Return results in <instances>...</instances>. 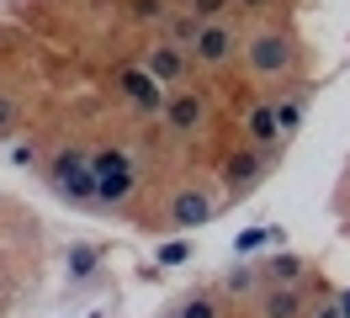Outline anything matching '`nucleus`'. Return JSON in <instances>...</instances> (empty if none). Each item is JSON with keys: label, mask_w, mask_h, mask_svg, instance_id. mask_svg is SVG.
<instances>
[{"label": "nucleus", "mask_w": 350, "mask_h": 318, "mask_svg": "<svg viewBox=\"0 0 350 318\" xmlns=\"http://www.w3.org/2000/svg\"><path fill=\"white\" fill-rule=\"evenodd\" d=\"M260 313L265 318H303L308 302H303V287H271L260 297Z\"/></svg>", "instance_id": "9b49d317"}, {"label": "nucleus", "mask_w": 350, "mask_h": 318, "mask_svg": "<svg viewBox=\"0 0 350 318\" xmlns=\"http://www.w3.org/2000/svg\"><path fill=\"white\" fill-rule=\"evenodd\" d=\"M186 244H165V250H159V265H180V260H186Z\"/></svg>", "instance_id": "aec40b11"}, {"label": "nucleus", "mask_w": 350, "mask_h": 318, "mask_svg": "<svg viewBox=\"0 0 350 318\" xmlns=\"http://www.w3.org/2000/svg\"><path fill=\"white\" fill-rule=\"evenodd\" d=\"M11 159H16V165H32L38 154H32V144H16V148H11Z\"/></svg>", "instance_id": "4be33fe9"}, {"label": "nucleus", "mask_w": 350, "mask_h": 318, "mask_svg": "<svg viewBox=\"0 0 350 318\" xmlns=\"http://www.w3.org/2000/svg\"><path fill=\"white\" fill-rule=\"evenodd\" d=\"M117 90H122V96H128L138 111H149V117H165V106H170V96H165V80H154L144 64L122 69V75H117Z\"/></svg>", "instance_id": "7ed1b4c3"}, {"label": "nucleus", "mask_w": 350, "mask_h": 318, "mask_svg": "<svg viewBox=\"0 0 350 318\" xmlns=\"http://www.w3.org/2000/svg\"><path fill=\"white\" fill-rule=\"evenodd\" d=\"M48 181L64 202H96V165L85 148H59L48 165Z\"/></svg>", "instance_id": "f257e3e1"}, {"label": "nucleus", "mask_w": 350, "mask_h": 318, "mask_svg": "<svg viewBox=\"0 0 350 318\" xmlns=\"http://www.w3.org/2000/svg\"><path fill=\"white\" fill-rule=\"evenodd\" d=\"M165 122H170V133L191 138V133L207 122V101H202V96H170V106H165Z\"/></svg>", "instance_id": "1a4fd4ad"}, {"label": "nucleus", "mask_w": 350, "mask_h": 318, "mask_svg": "<svg viewBox=\"0 0 350 318\" xmlns=\"http://www.w3.org/2000/svg\"><path fill=\"white\" fill-rule=\"evenodd\" d=\"M96 260H101V254L90 250V244H75V250H69V276H75V281H85V276L96 271Z\"/></svg>", "instance_id": "dca6fc26"}, {"label": "nucleus", "mask_w": 350, "mask_h": 318, "mask_svg": "<svg viewBox=\"0 0 350 318\" xmlns=\"http://www.w3.org/2000/svg\"><path fill=\"white\" fill-rule=\"evenodd\" d=\"M250 69L260 75V80H276L292 69V38L286 32H260V38L250 42Z\"/></svg>", "instance_id": "20e7f679"}, {"label": "nucleus", "mask_w": 350, "mask_h": 318, "mask_svg": "<svg viewBox=\"0 0 350 318\" xmlns=\"http://www.w3.org/2000/svg\"><path fill=\"white\" fill-rule=\"evenodd\" d=\"M276 0H239V11H271Z\"/></svg>", "instance_id": "b1692460"}, {"label": "nucleus", "mask_w": 350, "mask_h": 318, "mask_svg": "<svg viewBox=\"0 0 350 318\" xmlns=\"http://www.w3.org/2000/svg\"><path fill=\"white\" fill-rule=\"evenodd\" d=\"M265 154H271V148H260V144H250V148H234V154L223 159V181H228L234 191L255 186V181L265 175Z\"/></svg>", "instance_id": "6e6552de"}, {"label": "nucleus", "mask_w": 350, "mask_h": 318, "mask_svg": "<svg viewBox=\"0 0 350 318\" xmlns=\"http://www.w3.org/2000/svg\"><path fill=\"white\" fill-rule=\"evenodd\" d=\"M244 133H250V144H260V148H276L286 138L282 122H276V101H260V106H250V117H244Z\"/></svg>", "instance_id": "9d476101"}, {"label": "nucleus", "mask_w": 350, "mask_h": 318, "mask_svg": "<svg viewBox=\"0 0 350 318\" xmlns=\"http://www.w3.org/2000/svg\"><path fill=\"white\" fill-rule=\"evenodd\" d=\"M180 318H218V302H213V297H186V302H180Z\"/></svg>", "instance_id": "a211bd4d"}, {"label": "nucleus", "mask_w": 350, "mask_h": 318, "mask_svg": "<svg viewBox=\"0 0 350 318\" xmlns=\"http://www.w3.org/2000/svg\"><path fill=\"white\" fill-rule=\"evenodd\" d=\"M308 318H345V313H340V302H334V308H329V302H324V308H313V313H308Z\"/></svg>", "instance_id": "5701e85b"}, {"label": "nucleus", "mask_w": 350, "mask_h": 318, "mask_svg": "<svg viewBox=\"0 0 350 318\" xmlns=\"http://www.w3.org/2000/svg\"><path fill=\"white\" fill-rule=\"evenodd\" d=\"M340 313H345V318H350V292H340Z\"/></svg>", "instance_id": "393cba45"}, {"label": "nucleus", "mask_w": 350, "mask_h": 318, "mask_svg": "<svg viewBox=\"0 0 350 318\" xmlns=\"http://www.w3.org/2000/svg\"><path fill=\"white\" fill-rule=\"evenodd\" d=\"M90 165H96V202L122 207V202L133 196V186H138L128 148H96V154H90Z\"/></svg>", "instance_id": "f03ea898"}, {"label": "nucleus", "mask_w": 350, "mask_h": 318, "mask_svg": "<svg viewBox=\"0 0 350 318\" xmlns=\"http://www.w3.org/2000/svg\"><path fill=\"white\" fill-rule=\"evenodd\" d=\"M202 223H213V196L197 186L175 191L170 196V228H202Z\"/></svg>", "instance_id": "0eeeda50"}, {"label": "nucleus", "mask_w": 350, "mask_h": 318, "mask_svg": "<svg viewBox=\"0 0 350 318\" xmlns=\"http://www.w3.org/2000/svg\"><path fill=\"white\" fill-rule=\"evenodd\" d=\"M260 271L271 276V287H297V281H303V260L282 250V254H271V260H265Z\"/></svg>", "instance_id": "f8f14e48"}, {"label": "nucleus", "mask_w": 350, "mask_h": 318, "mask_svg": "<svg viewBox=\"0 0 350 318\" xmlns=\"http://www.w3.org/2000/svg\"><path fill=\"white\" fill-rule=\"evenodd\" d=\"M11 127H16V106H11V101H5V96H0V138H5Z\"/></svg>", "instance_id": "412c9836"}, {"label": "nucleus", "mask_w": 350, "mask_h": 318, "mask_svg": "<svg viewBox=\"0 0 350 318\" xmlns=\"http://www.w3.org/2000/svg\"><path fill=\"white\" fill-rule=\"evenodd\" d=\"M170 318H180V313H170Z\"/></svg>", "instance_id": "a878e982"}, {"label": "nucleus", "mask_w": 350, "mask_h": 318, "mask_svg": "<svg viewBox=\"0 0 350 318\" xmlns=\"http://www.w3.org/2000/svg\"><path fill=\"white\" fill-rule=\"evenodd\" d=\"M128 16L133 21H165L170 5H165V0H128Z\"/></svg>", "instance_id": "f3484780"}, {"label": "nucleus", "mask_w": 350, "mask_h": 318, "mask_svg": "<svg viewBox=\"0 0 350 318\" xmlns=\"http://www.w3.org/2000/svg\"><path fill=\"white\" fill-rule=\"evenodd\" d=\"M223 287H228L234 297H250L255 287H260V271H255V265H239V271H228V276H223Z\"/></svg>", "instance_id": "2eb2a0df"}, {"label": "nucleus", "mask_w": 350, "mask_h": 318, "mask_svg": "<svg viewBox=\"0 0 350 318\" xmlns=\"http://www.w3.org/2000/svg\"><path fill=\"white\" fill-rule=\"evenodd\" d=\"M186 11H191L197 21H218L223 11H228V0H186Z\"/></svg>", "instance_id": "6ab92c4d"}, {"label": "nucleus", "mask_w": 350, "mask_h": 318, "mask_svg": "<svg viewBox=\"0 0 350 318\" xmlns=\"http://www.w3.org/2000/svg\"><path fill=\"white\" fill-rule=\"evenodd\" d=\"M303 117H308L303 96H286V101H276V122H282V133H297V127H303Z\"/></svg>", "instance_id": "4468645a"}, {"label": "nucleus", "mask_w": 350, "mask_h": 318, "mask_svg": "<svg viewBox=\"0 0 350 318\" xmlns=\"http://www.w3.org/2000/svg\"><path fill=\"white\" fill-rule=\"evenodd\" d=\"M234 48H239V38H234V27H228V21H202L197 42H191L197 64H207V69L228 64V59H234Z\"/></svg>", "instance_id": "39448f33"}, {"label": "nucleus", "mask_w": 350, "mask_h": 318, "mask_svg": "<svg viewBox=\"0 0 350 318\" xmlns=\"http://www.w3.org/2000/svg\"><path fill=\"white\" fill-rule=\"evenodd\" d=\"M144 69H149L154 80H165V85H175V80H186V69H191V48H180V42H154L149 53H144Z\"/></svg>", "instance_id": "423d86ee"}, {"label": "nucleus", "mask_w": 350, "mask_h": 318, "mask_svg": "<svg viewBox=\"0 0 350 318\" xmlns=\"http://www.w3.org/2000/svg\"><path fill=\"white\" fill-rule=\"evenodd\" d=\"M165 32H170V42H180V48H191L197 42V32H202V21L186 11V16H165Z\"/></svg>", "instance_id": "ddd939ff"}]
</instances>
